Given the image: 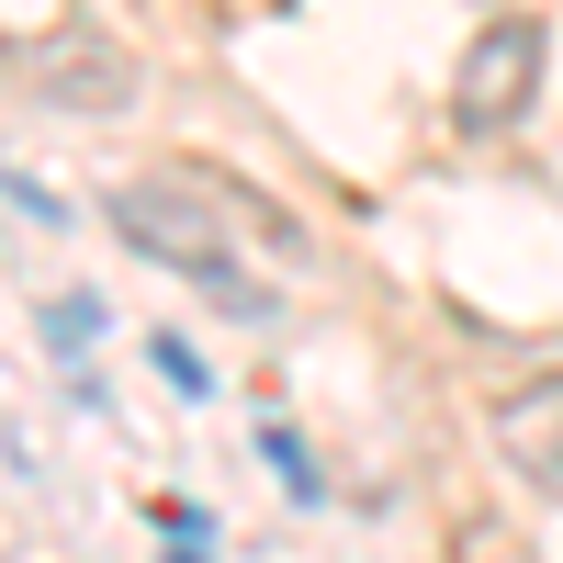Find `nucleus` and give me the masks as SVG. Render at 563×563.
<instances>
[{
	"label": "nucleus",
	"instance_id": "7ed1b4c3",
	"mask_svg": "<svg viewBox=\"0 0 563 563\" xmlns=\"http://www.w3.org/2000/svg\"><path fill=\"white\" fill-rule=\"evenodd\" d=\"M23 79L45 90V102H68V113H124L135 102V57H124V34H102V23H68V34L23 45Z\"/></svg>",
	"mask_w": 563,
	"mask_h": 563
},
{
	"label": "nucleus",
	"instance_id": "f257e3e1",
	"mask_svg": "<svg viewBox=\"0 0 563 563\" xmlns=\"http://www.w3.org/2000/svg\"><path fill=\"white\" fill-rule=\"evenodd\" d=\"M113 238H135L147 260H180L192 282H225L238 238H294V214L238 192L225 169H158V180H124L113 192Z\"/></svg>",
	"mask_w": 563,
	"mask_h": 563
},
{
	"label": "nucleus",
	"instance_id": "423d86ee",
	"mask_svg": "<svg viewBox=\"0 0 563 563\" xmlns=\"http://www.w3.org/2000/svg\"><path fill=\"white\" fill-rule=\"evenodd\" d=\"M260 462H282L294 485H316V462H305V440H294V429H260Z\"/></svg>",
	"mask_w": 563,
	"mask_h": 563
},
{
	"label": "nucleus",
	"instance_id": "f03ea898",
	"mask_svg": "<svg viewBox=\"0 0 563 563\" xmlns=\"http://www.w3.org/2000/svg\"><path fill=\"white\" fill-rule=\"evenodd\" d=\"M541 57H552V34L530 12H496L474 45H462V68H451V124L462 135H507L541 102Z\"/></svg>",
	"mask_w": 563,
	"mask_h": 563
},
{
	"label": "nucleus",
	"instance_id": "39448f33",
	"mask_svg": "<svg viewBox=\"0 0 563 563\" xmlns=\"http://www.w3.org/2000/svg\"><path fill=\"white\" fill-rule=\"evenodd\" d=\"M79 339H102V294H57V305H45V350L79 361Z\"/></svg>",
	"mask_w": 563,
	"mask_h": 563
},
{
	"label": "nucleus",
	"instance_id": "20e7f679",
	"mask_svg": "<svg viewBox=\"0 0 563 563\" xmlns=\"http://www.w3.org/2000/svg\"><path fill=\"white\" fill-rule=\"evenodd\" d=\"M496 451H507V474L563 496V384H519L496 406Z\"/></svg>",
	"mask_w": 563,
	"mask_h": 563
}]
</instances>
